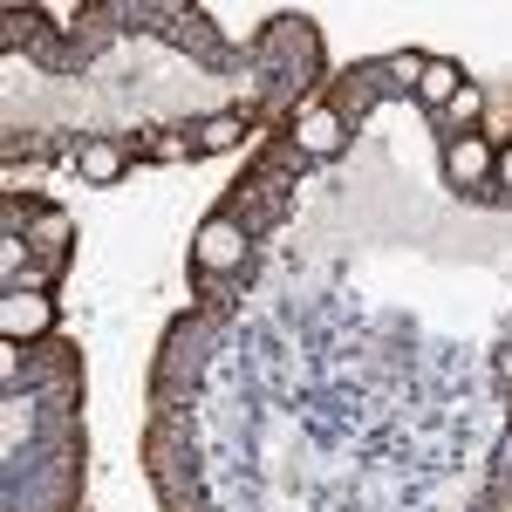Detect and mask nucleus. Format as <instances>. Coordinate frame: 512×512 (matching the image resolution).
I'll return each instance as SVG.
<instances>
[{"instance_id": "obj_6", "label": "nucleus", "mask_w": 512, "mask_h": 512, "mask_svg": "<svg viewBox=\"0 0 512 512\" xmlns=\"http://www.w3.org/2000/svg\"><path fill=\"white\" fill-rule=\"evenodd\" d=\"M458 89H465V69H458V62H424V82H417V96H424L431 110H444Z\"/></svg>"}, {"instance_id": "obj_2", "label": "nucleus", "mask_w": 512, "mask_h": 512, "mask_svg": "<svg viewBox=\"0 0 512 512\" xmlns=\"http://www.w3.org/2000/svg\"><path fill=\"white\" fill-rule=\"evenodd\" d=\"M192 253H198L205 274H233L239 260H246V226H239V219H205Z\"/></svg>"}, {"instance_id": "obj_8", "label": "nucleus", "mask_w": 512, "mask_h": 512, "mask_svg": "<svg viewBox=\"0 0 512 512\" xmlns=\"http://www.w3.org/2000/svg\"><path fill=\"white\" fill-rule=\"evenodd\" d=\"M478 110H485V96H478V82H465V89H458V96L444 103V117H451V123H465V130L478 123Z\"/></svg>"}, {"instance_id": "obj_14", "label": "nucleus", "mask_w": 512, "mask_h": 512, "mask_svg": "<svg viewBox=\"0 0 512 512\" xmlns=\"http://www.w3.org/2000/svg\"><path fill=\"white\" fill-rule=\"evenodd\" d=\"M499 465H506V478H512V437H506V451H499Z\"/></svg>"}, {"instance_id": "obj_5", "label": "nucleus", "mask_w": 512, "mask_h": 512, "mask_svg": "<svg viewBox=\"0 0 512 512\" xmlns=\"http://www.w3.org/2000/svg\"><path fill=\"white\" fill-rule=\"evenodd\" d=\"M76 171H82V185H117V178H123V144L89 137V144L76 151Z\"/></svg>"}, {"instance_id": "obj_1", "label": "nucleus", "mask_w": 512, "mask_h": 512, "mask_svg": "<svg viewBox=\"0 0 512 512\" xmlns=\"http://www.w3.org/2000/svg\"><path fill=\"white\" fill-rule=\"evenodd\" d=\"M55 328V301L48 294H0V335L7 342H35V335H48Z\"/></svg>"}, {"instance_id": "obj_3", "label": "nucleus", "mask_w": 512, "mask_h": 512, "mask_svg": "<svg viewBox=\"0 0 512 512\" xmlns=\"http://www.w3.org/2000/svg\"><path fill=\"white\" fill-rule=\"evenodd\" d=\"M499 171V158H492V144L478 137V130H458L451 144H444V178L451 185H485Z\"/></svg>"}, {"instance_id": "obj_7", "label": "nucleus", "mask_w": 512, "mask_h": 512, "mask_svg": "<svg viewBox=\"0 0 512 512\" xmlns=\"http://www.w3.org/2000/svg\"><path fill=\"white\" fill-rule=\"evenodd\" d=\"M239 137H246V117L239 110H219V117L198 123V151H233Z\"/></svg>"}, {"instance_id": "obj_12", "label": "nucleus", "mask_w": 512, "mask_h": 512, "mask_svg": "<svg viewBox=\"0 0 512 512\" xmlns=\"http://www.w3.org/2000/svg\"><path fill=\"white\" fill-rule=\"evenodd\" d=\"M499 178H506V192H512V144L499 151Z\"/></svg>"}, {"instance_id": "obj_11", "label": "nucleus", "mask_w": 512, "mask_h": 512, "mask_svg": "<svg viewBox=\"0 0 512 512\" xmlns=\"http://www.w3.org/2000/svg\"><path fill=\"white\" fill-rule=\"evenodd\" d=\"M14 376H21V342H7V349H0V383H14Z\"/></svg>"}, {"instance_id": "obj_10", "label": "nucleus", "mask_w": 512, "mask_h": 512, "mask_svg": "<svg viewBox=\"0 0 512 512\" xmlns=\"http://www.w3.org/2000/svg\"><path fill=\"white\" fill-rule=\"evenodd\" d=\"M62 239H69V219H55V212H48V219H41V253H55V246H62Z\"/></svg>"}, {"instance_id": "obj_13", "label": "nucleus", "mask_w": 512, "mask_h": 512, "mask_svg": "<svg viewBox=\"0 0 512 512\" xmlns=\"http://www.w3.org/2000/svg\"><path fill=\"white\" fill-rule=\"evenodd\" d=\"M499 376H506V383H512V349H506V355H499Z\"/></svg>"}, {"instance_id": "obj_4", "label": "nucleus", "mask_w": 512, "mask_h": 512, "mask_svg": "<svg viewBox=\"0 0 512 512\" xmlns=\"http://www.w3.org/2000/svg\"><path fill=\"white\" fill-rule=\"evenodd\" d=\"M349 144V123L335 117V110H301L294 123V151H308V158H335Z\"/></svg>"}, {"instance_id": "obj_9", "label": "nucleus", "mask_w": 512, "mask_h": 512, "mask_svg": "<svg viewBox=\"0 0 512 512\" xmlns=\"http://www.w3.org/2000/svg\"><path fill=\"white\" fill-rule=\"evenodd\" d=\"M390 76L403 82V89H417V82H424V55H390Z\"/></svg>"}]
</instances>
